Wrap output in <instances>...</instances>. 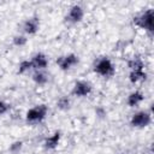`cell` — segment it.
I'll return each mask as SVG.
<instances>
[{
	"label": "cell",
	"mask_w": 154,
	"mask_h": 154,
	"mask_svg": "<svg viewBox=\"0 0 154 154\" xmlns=\"http://www.w3.org/2000/svg\"><path fill=\"white\" fill-rule=\"evenodd\" d=\"M134 23L137 26H140L142 29H146L149 32H152L154 30L153 29L154 28V12H153V10L149 8L147 11H144L143 13L136 16L134 18Z\"/></svg>",
	"instance_id": "obj_1"
},
{
	"label": "cell",
	"mask_w": 154,
	"mask_h": 154,
	"mask_svg": "<svg viewBox=\"0 0 154 154\" xmlns=\"http://www.w3.org/2000/svg\"><path fill=\"white\" fill-rule=\"evenodd\" d=\"M94 71L101 76H112L114 73V67H113V64L112 61L107 58V57H102L100 58L95 66H94Z\"/></svg>",
	"instance_id": "obj_2"
},
{
	"label": "cell",
	"mask_w": 154,
	"mask_h": 154,
	"mask_svg": "<svg viewBox=\"0 0 154 154\" xmlns=\"http://www.w3.org/2000/svg\"><path fill=\"white\" fill-rule=\"evenodd\" d=\"M47 112H48V108L46 105H38V106H35L32 108H30L28 112H26V120L29 123H37V122H41L45 119V117L47 116Z\"/></svg>",
	"instance_id": "obj_3"
},
{
	"label": "cell",
	"mask_w": 154,
	"mask_h": 154,
	"mask_svg": "<svg viewBox=\"0 0 154 154\" xmlns=\"http://www.w3.org/2000/svg\"><path fill=\"white\" fill-rule=\"evenodd\" d=\"M152 123V116L147 111H140L131 118V125L135 128H144Z\"/></svg>",
	"instance_id": "obj_4"
},
{
	"label": "cell",
	"mask_w": 154,
	"mask_h": 154,
	"mask_svg": "<svg viewBox=\"0 0 154 154\" xmlns=\"http://www.w3.org/2000/svg\"><path fill=\"white\" fill-rule=\"evenodd\" d=\"M78 63V57L75 54H67L65 57H59L57 59V64L60 66L61 70H69L71 66L76 65Z\"/></svg>",
	"instance_id": "obj_5"
},
{
	"label": "cell",
	"mask_w": 154,
	"mask_h": 154,
	"mask_svg": "<svg viewBox=\"0 0 154 154\" xmlns=\"http://www.w3.org/2000/svg\"><path fill=\"white\" fill-rule=\"evenodd\" d=\"M91 93V85L90 83L85 82V81H78L75 83L73 89H72V94L77 95V96H87Z\"/></svg>",
	"instance_id": "obj_6"
},
{
	"label": "cell",
	"mask_w": 154,
	"mask_h": 154,
	"mask_svg": "<svg viewBox=\"0 0 154 154\" xmlns=\"http://www.w3.org/2000/svg\"><path fill=\"white\" fill-rule=\"evenodd\" d=\"M84 16V11L83 8L79 6V5H73L70 11H69V14H67V20L71 22V23H78L82 20Z\"/></svg>",
	"instance_id": "obj_7"
},
{
	"label": "cell",
	"mask_w": 154,
	"mask_h": 154,
	"mask_svg": "<svg viewBox=\"0 0 154 154\" xmlns=\"http://www.w3.org/2000/svg\"><path fill=\"white\" fill-rule=\"evenodd\" d=\"M30 61L32 64V67L37 69V70H42V69L47 67V65H48V59L43 53H36Z\"/></svg>",
	"instance_id": "obj_8"
},
{
	"label": "cell",
	"mask_w": 154,
	"mask_h": 154,
	"mask_svg": "<svg viewBox=\"0 0 154 154\" xmlns=\"http://www.w3.org/2000/svg\"><path fill=\"white\" fill-rule=\"evenodd\" d=\"M38 25H40V22H38V18L37 17H32L28 20H25L24 25H23V29L26 34L29 35H34L36 34V31L38 30Z\"/></svg>",
	"instance_id": "obj_9"
},
{
	"label": "cell",
	"mask_w": 154,
	"mask_h": 154,
	"mask_svg": "<svg viewBox=\"0 0 154 154\" xmlns=\"http://www.w3.org/2000/svg\"><path fill=\"white\" fill-rule=\"evenodd\" d=\"M60 141V131H55L53 135L46 138L45 141V148L46 149H55Z\"/></svg>",
	"instance_id": "obj_10"
},
{
	"label": "cell",
	"mask_w": 154,
	"mask_h": 154,
	"mask_svg": "<svg viewBox=\"0 0 154 154\" xmlns=\"http://www.w3.org/2000/svg\"><path fill=\"white\" fill-rule=\"evenodd\" d=\"M144 99L143 94L140 93V91H134L131 93L129 96H128V105L130 107H134V106H137L140 102H142V100Z\"/></svg>",
	"instance_id": "obj_11"
},
{
	"label": "cell",
	"mask_w": 154,
	"mask_h": 154,
	"mask_svg": "<svg viewBox=\"0 0 154 154\" xmlns=\"http://www.w3.org/2000/svg\"><path fill=\"white\" fill-rule=\"evenodd\" d=\"M147 73L143 70H131L130 75H129V79L131 83H136L140 79H146Z\"/></svg>",
	"instance_id": "obj_12"
},
{
	"label": "cell",
	"mask_w": 154,
	"mask_h": 154,
	"mask_svg": "<svg viewBox=\"0 0 154 154\" xmlns=\"http://www.w3.org/2000/svg\"><path fill=\"white\" fill-rule=\"evenodd\" d=\"M32 79H34V82H35L36 84L43 85V84H46V83L48 82V76H47L45 72H42V71H36V72L32 75Z\"/></svg>",
	"instance_id": "obj_13"
},
{
	"label": "cell",
	"mask_w": 154,
	"mask_h": 154,
	"mask_svg": "<svg viewBox=\"0 0 154 154\" xmlns=\"http://www.w3.org/2000/svg\"><path fill=\"white\" fill-rule=\"evenodd\" d=\"M128 65L131 70H143L144 67V64L141 59H132L131 61L128 63Z\"/></svg>",
	"instance_id": "obj_14"
},
{
	"label": "cell",
	"mask_w": 154,
	"mask_h": 154,
	"mask_svg": "<svg viewBox=\"0 0 154 154\" xmlns=\"http://www.w3.org/2000/svg\"><path fill=\"white\" fill-rule=\"evenodd\" d=\"M57 106H58L59 109H63V111L67 109V108L70 107V99H69L67 96H61V97L58 100Z\"/></svg>",
	"instance_id": "obj_15"
},
{
	"label": "cell",
	"mask_w": 154,
	"mask_h": 154,
	"mask_svg": "<svg viewBox=\"0 0 154 154\" xmlns=\"http://www.w3.org/2000/svg\"><path fill=\"white\" fill-rule=\"evenodd\" d=\"M30 69H32V64L30 60H23L19 64V69H18V73H24L26 71H29Z\"/></svg>",
	"instance_id": "obj_16"
},
{
	"label": "cell",
	"mask_w": 154,
	"mask_h": 154,
	"mask_svg": "<svg viewBox=\"0 0 154 154\" xmlns=\"http://www.w3.org/2000/svg\"><path fill=\"white\" fill-rule=\"evenodd\" d=\"M26 37L25 36H23V35H17V36H14L13 37V43L16 45V46H18V47H22V46H24L25 43H26Z\"/></svg>",
	"instance_id": "obj_17"
},
{
	"label": "cell",
	"mask_w": 154,
	"mask_h": 154,
	"mask_svg": "<svg viewBox=\"0 0 154 154\" xmlns=\"http://www.w3.org/2000/svg\"><path fill=\"white\" fill-rule=\"evenodd\" d=\"M22 146H23V142L22 141H16V142H13L10 146V152L11 153H18L22 149Z\"/></svg>",
	"instance_id": "obj_18"
},
{
	"label": "cell",
	"mask_w": 154,
	"mask_h": 154,
	"mask_svg": "<svg viewBox=\"0 0 154 154\" xmlns=\"http://www.w3.org/2000/svg\"><path fill=\"white\" fill-rule=\"evenodd\" d=\"M8 109H10V105L6 103L5 101L0 100V114H5V113H7Z\"/></svg>",
	"instance_id": "obj_19"
}]
</instances>
